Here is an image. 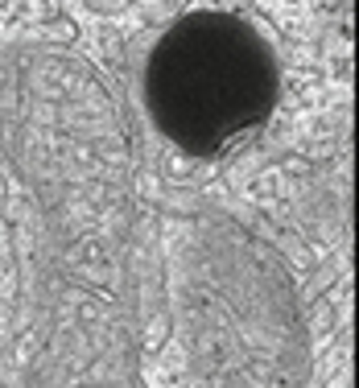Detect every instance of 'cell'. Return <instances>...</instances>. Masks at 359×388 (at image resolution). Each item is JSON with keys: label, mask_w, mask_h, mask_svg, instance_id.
I'll use <instances>...</instances> for the list:
<instances>
[{"label": "cell", "mask_w": 359, "mask_h": 388, "mask_svg": "<svg viewBox=\"0 0 359 388\" xmlns=\"http://www.w3.org/2000/svg\"><path fill=\"white\" fill-rule=\"evenodd\" d=\"M277 58L231 13H190L153 45L145 99L153 124L194 157H219L265 129L277 108Z\"/></svg>", "instance_id": "cell-1"}]
</instances>
